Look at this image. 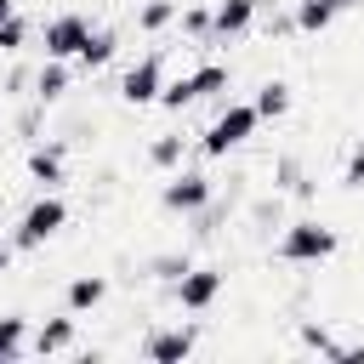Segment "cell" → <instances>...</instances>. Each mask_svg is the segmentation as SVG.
Here are the masks:
<instances>
[{"instance_id":"cell-16","label":"cell","mask_w":364,"mask_h":364,"mask_svg":"<svg viewBox=\"0 0 364 364\" xmlns=\"http://www.w3.org/2000/svg\"><path fill=\"white\" fill-rule=\"evenodd\" d=\"M28 353V318L23 313H0V364H17Z\"/></svg>"},{"instance_id":"cell-32","label":"cell","mask_w":364,"mask_h":364,"mask_svg":"<svg viewBox=\"0 0 364 364\" xmlns=\"http://www.w3.org/2000/svg\"><path fill=\"white\" fill-rule=\"evenodd\" d=\"M11 11H17V0H0V23H6V17H11Z\"/></svg>"},{"instance_id":"cell-7","label":"cell","mask_w":364,"mask_h":364,"mask_svg":"<svg viewBox=\"0 0 364 364\" xmlns=\"http://www.w3.org/2000/svg\"><path fill=\"white\" fill-rule=\"evenodd\" d=\"M85 34H91V17L85 11H57V17L40 23V51L57 57V63H74L80 46H85Z\"/></svg>"},{"instance_id":"cell-21","label":"cell","mask_w":364,"mask_h":364,"mask_svg":"<svg viewBox=\"0 0 364 364\" xmlns=\"http://www.w3.org/2000/svg\"><path fill=\"white\" fill-rule=\"evenodd\" d=\"M171 23H176V0H142L136 6V28L142 34H165Z\"/></svg>"},{"instance_id":"cell-27","label":"cell","mask_w":364,"mask_h":364,"mask_svg":"<svg viewBox=\"0 0 364 364\" xmlns=\"http://www.w3.org/2000/svg\"><path fill=\"white\" fill-rule=\"evenodd\" d=\"M250 222H262V228L273 222V228H279V193H273V199H256V205H250Z\"/></svg>"},{"instance_id":"cell-1","label":"cell","mask_w":364,"mask_h":364,"mask_svg":"<svg viewBox=\"0 0 364 364\" xmlns=\"http://www.w3.org/2000/svg\"><path fill=\"white\" fill-rule=\"evenodd\" d=\"M336 250H341V233H336L330 222H318V216L284 222V233H279V245H273V256H279L284 267H318V262H330Z\"/></svg>"},{"instance_id":"cell-13","label":"cell","mask_w":364,"mask_h":364,"mask_svg":"<svg viewBox=\"0 0 364 364\" xmlns=\"http://www.w3.org/2000/svg\"><path fill=\"white\" fill-rule=\"evenodd\" d=\"M63 165H68L63 142H40V148H28V182L57 188V182H63Z\"/></svg>"},{"instance_id":"cell-30","label":"cell","mask_w":364,"mask_h":364,"mask_svg":"<svg viewBox=\"0 0 364 364\" xmlns=\"http://www.w3.org/2000/svg\"><path fill=\"white\" fill-rule=\"evenodd\" d=\"M11 262H17V245H11V239H6V245H0V279H6V273H11Z\"/></svg>"},{"instance_id":"cell-17","label":"cell","mask_w":364,"mask_h":364,"mask_svg":"<svg viewBox=\"0 0 364 364\" xmlns=\"http://www.w3.org/2000/svg\"><path fill=\"white\" fill-rule=\"evenodd\" d=\"M250 102H256L262 119H284V114H290V80H262Z\"/></svg>"},{"instance_id":"cell-28","label":"cell","mask_w":364,"mask_h":364,"mask_svg":"<svg viewBox=\"0 0 364 364\" xmlns=\"http://www.w3.org/2000/svg\"><path fill=\"white\" fill-rule=\"evenodd\" d=\"M290 28H296L290 11H273V17H267V34H290Z\"/></svg>"},{"instance_id":"cell-8","label":"cell","mask_w":364,"mask_h":364,"mask_svg":"<svg viewBox=\"0 0 364 364\" xmlns=\"http://www.w3.org/2000/svg\"><path fill=\"white\" fill-rule=\"evenodd\" d=\"M222 284H228V273L210 267V262H199V267H188V273L171 284V296H176L182 313H210V307L222 301Z\"/></svg>"},{"instance_id":"cell-2","label":"cell","mask_w":364,"mask_h":364,"mask_svg":"<svg viewBox=\"0 0 364 364\" xmlns=\"http://www.w3.org/2000/svg\"><path fill=\"white\" fill-rule=\"evenodd\" d=\"M256 125H262L256 102H222L216 119H210L205 136H199V154H205V159H228V154H239V148L256 136Z\"/></svg>"},{"instance_id":"cell-31","label":"cell","mask_w":364,"mask_h":364,"mask_svg":"<svg viewBox=\"0 0 364 364\" xmlns=\"http://www.w3.org/2000/svg\"><path fill=\"white\" fill-rule=\"evenodd\" d=\"M324 6H330V11H336V17H347V11H358V6H364V0H324Z\"/></svg>"},{"instance_id":"cell-18","label":"cell","mask_w":364,"mask_h":364,"mask_svg":"<svg viewBox=\"0 0 364 364\" xmlns=\"http://www.w3.org/2000/svg\"><path fill=\"white\" fill-rule=\"evenodd\" d=\"M273 193H290V199H313V182H307V171H301V159H279L273 165Z\"/></svg>"},{"instance_id":"cell-26","label":"cell","mask_w":364,"mask_h":364,"mask_svg":"<svg viewBox=\"0 0 364 364\" xmlns=\"http://www.w3.org/2000/svg\"><path fill=\"white\" fill-rule=\"evenodd\" d=\"M341 188H364V136L353 142V154H347V171H341Z\"/></svg>"},{"instance_id":"cell-6","label":"cell","mask_w":364,"mask_h":364,"mask_svg":"<svg viewBox=\"0 0 364 364\" xmlns=\"http://www.w3.org/2000/svg\"><path fill=\"white\" fill-rule=\"evenodd\" d=\"M119 102L125 108H148V102H159V91H165V51H148V57H136L125 74H119Z\"/></svg>"},{"instance_id":"cell-14","label":"cell","mask_w":364,"mask_h":364,"mask_svg":"<svg viewBox=\"0 0 364 364\" xmlns=\"http://www.w3.org/2000/svg\"><path fill=\"white\" fill-rule=\"evenodd\" d=\"M63 301H68V313H97L108 301V279L102 273H80V279H68Z\"/></svg>"},{"instance_id":"cell-20","label":"cell","mask_w":364,"mask_h":364,"mask_svg":"<svg viewBox=\"0 0 364 364\" xmlns=\"http://www.w3.org/2000/svg\"><path fill=\"white\" fill-rule=\"evenodd\" d=\"M182 148H188V136L159 131V136L148 142V165H154V171H176V165H182Z\"/></svg>"},{"instance_id":"cell-25","label":"cell","mask_w":364,"mask_h":364,"mask_svg":"<svg viewBox=\"0 0 364 364\" xmlns=\"http://www.w3.org/2000/svg\"><path fill=\"white\" fill-rule=\"evenodd\" d=\"M301 347H307V353H324V358H336V353H341V341H336L324 324H313V318H301Z\"/></svg>"},{"instance_id":"cell-15","label":"cell","mask_w":364,"mask_h":364,"mask_svg":"<svg viewBox=\"0 0 364 364\" xmlns=\"http://www.w3.org/2000/svg\"><path fill=\"white\" fill-rule=\"evenodd\" d=\"M114 57H119V34H114V28H91V34H85V46H80V57H74V63H80V68H85V74H97V68H108V63H114Z\"/></svg>"},{"instance_id":"cell-12","label":"cell","mask_w":364,"mask_h":364,"mask_svg":"<svg viewBox=\"0 0 364 364\" xmlns=\"http://www.w3.org/2000/svg\"><path fill=\"white\" fill-rule=\"evenodd\" d=\"M68 85H74V63H57V57H46V63L34 68V85H28V97H34L40 108H51V102H63V97H68Z\"/></svg>"},{"instance_id":"cell-22","label":"cell","mask_w":364,"mask_h":364,"mask_svg":"<svg viewBox=\"0 0 364 364\" xmlns=\"http://www.w3.org/2000/svg\"><path fill=\"white\" fill-rule=\"evenodd\" d=\"M176 23L193 46H210V6H176Z\"/></svg>"},{"instance_id":"cell-23","label":"cell","mask_w":364,"mask_h":364,"mask_svg":"<svg viewBox=\"0 0 364 364\" xmlns=\"http://www.w3.org/2000/svg\"><path fill=\"white\" fill-rule=\"evenodd\" d=\"M188 267H193V262H188V250H165V256H154V262H148V279H159V284H176Z\"/></svg>"},{"instance_id":"cell-9","label":"cell","mask_w":364,"mask_h":364,"mask_svg":"<svg viewBox=\"0 0 364 364\" xmlns=\"http://www.w3.org/2000/svg\"><path fill=\"white\" fill-rule=\"evenodd\" d=\"M193 353H199V324H165V330L142 336V358L148 364H182Z\"/></svg>"},{"instance_id":"cell-11","label":"cell","mask_w":364,"mask_h":364,"mask_svg":"<svg viewBox=\"0 0 364 364\" xmlns=\"http://www.w3.org/2000/svg\"><path fill=\"white\" fill-rule=\"evenodd\" d=\"M74 341H80V313H68V318H46L40 330H28V353H40V358L74 353Z\"/></svg>"},{"instance_id":"cell-3","label":"cell","mask_w":364,"mask_h":364,"mask_svg":"<svg viewBox=\"0 0 364 364\" xmlns=\"http://www.w3.org/2000/svg\"><path fill=\"white\" fill-rule=\"evenodd\" d=\"M63 228H68V199L46 188V193H40V199H34V205L17 216V228H11V245H17V256H23V250H46V245H51Z\"/></svg>"},{"instance_id":"cell-4","label":"cell","mask_w":364,"mask_h":364,"mask_svg":"<svg viewBox=\"0 0 364 364\" xmlns=\"http://www.w3.org/2000/svg\"><path fill=\"white\" fill-rule=\"evenodd\" d=\"M228 85H233V74H228V63H199L193 74H176V80H165V91H159V108H171V114H182V108H193V102H210V97H228Z\"/></svg>"},{"instance_id":"cell-5","label":"cell","mask_w":364,"mask_h":364,"mask_svg":"<svg viewBox=\"0 0 364 364\" xmlns=\"http://www.w3.org/2000/svg\"><path fill=\"white\" fill-rule=\"evenodd\" d=\"M216 199V182L205 176V171H165V188H159V205L171 210V216H199L205 205Z\"/></svg>"},{"instance_id":"cell-10","label":"cell","mask_w":364,"mask_h":364,"mask_svg":"<svg viewBox=\"0 0 364 364\" xmlns=\"http://www.w3.org/2000/svg\"><path fill=\"white\" fill-rule=\"evenodd\" d=\"M262 17V0H216L210 6V46H228V40H245Z\"/></svg>"},{"instance_id":"cell-19","label":"cell","mask_w":364,"mask_h":364,"mask_svg":"<svg viewBox=\"0 0 364 364\" xmlns=\"http://www.w3.org/2000/svg\"><path fill=\"white\" fill-rule=\"evenodd\" d=\"M290 23H296V34H324V28L336 23V11H330L324 0H296V6H290Z\"/></svg>"},{"instance_id":"cell-29","label":"cell","mask_w":364,"mask_h":364,"mask_svg":"<svg viewBox=\"0 0 364 364\" xmlns=\"http://www.w3.org/2000/svg\"><path fill=\"white\" fill-rule=\"evenodd\" d=\"M17 131H23V136H34V131H40V102H34V108L17 119Z\"/></svg>"},{"instance_id":"cell-24","label":"cell","mask_w":364,"mask_h":364,"mask_svg":"<svg viewBox=\"0 0 364 364\" xmlns=\"http://www.w3.org/2000/svg\"><path fill=\"white\" fill-rule=\"evenodd\" d=\"M28 34H34V23H28V17H17V11H11V17H6V23H0V51H6V57H17V51H23V46H28Z\"/></svg>"}]
</instances>
